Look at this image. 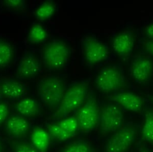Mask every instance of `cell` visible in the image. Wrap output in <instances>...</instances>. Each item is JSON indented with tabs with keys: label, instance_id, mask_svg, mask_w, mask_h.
Masks as SVG:
<instances>
[{
	"label": "cell",
	"instance_id": "1",
	"mask_svg": "<svg viewBox=\"0 0 153 152\" xmlns=\"http://www.w3.org/2000/svg\"><path fill=\"white\" fill-rule=\"evenodd\" d=\"M89 82L88 79L75 82L70 86L65 91L59 107L49 119L53 121L62 119L78 109L87 97Z\"/></svg>",
	"mask_w": 153,
	"mask_h": 152
},
{
	"label": "cell",
	"instance_id": "2",
	"mask_svg": "<svg viewBox=\"0 0 153 152\" xmlns=\"http://www.w3.org/2000/svg\"><path fill=\"white\" fill-rule=\"evenodd\" d=\"M39 95L47 107L56 111L65 93V85L60 77L50 76L40 81L38 86Z\"/></svg>",
	"mask_w": 153,
	"mask_h": 152
},
{
	"label": "cell",
	"instance_id": "3",
	"mask_svg": "<svg viewBox=\"0 0 153 152\" xmlns=\"http://www.w3.org/2000/svg\"><path fill=\"white\" fill-rule=\"evenodd\" d=\"M86 99L83 106L79 108L75 114L78 129L83 133H88L94 129L100 122V117L96 94L90 91Z\"/></svg>",
	"mask_w": 153,
	"mask_h": 152
},
{
	"label": "cell",
	"instance_id": "4",
	"mask_svg": "<svg viewBox=\"0 0 153 152\" xmlns=\"http://www.w3.org/2000/svg\"><path fill=\"white\" fill-rule=\"evenodd\" d=\"M95 84L98 89L106 93L125 89L129 87L121 70L114 66L106 67L101 70L96 77Z\"/></svg>",
	"mask_w": 153,
	"mask_h": 152
},
{
	"label": "cell",
	"instance_id": "5",
	"mask_svg": "<svg viewBox=\"0 0 153 152\" xmlns=\"http://www.w3.org/2000/svg\"><path fill=\"white\" fill-rule=\"evenodd\" d=\"M42 53L45 66L51 70H57L62 68L66 64L71 50L65 42L53 40L44 46Z\"/></svg>",
	"mask_w": 153,
	"mask_h": 152
},
{
	"label": "cell",
	"instance_id": "6",
	"mask_svg": "<svg viewBox=\"0 0 153 152\" xmlns=\"http://www.w3.org/2000/svg\"><path fill=\"white\" fill-rule=\"evenodd\" d=\"M123 120V112L119 105L115 103L104 105L100 110V135L104 136L120 129Z\"/></svg>",
	"mask_w": 153,
	"mask_h": 152
},
{
	"label": "cell",
	"instance_id": "7",
	"mask_svg": "<svg viewBox=\"0 0 153 152\" xmlns=\"http://www.w3.org/2000/svg\"><path fill=\"white\" fill-rule=\"evenodd\" d=\"M137 127L129 124L118 129L108 140L105 152H126L135 140Z\"/></svg>",
	"mask_w": 153,
	"mask_h": 152
},
{
	"label": "cell",
	"instance_id": "8",
	"mask_svg": "<svg viewBox=\"0 0 153 152\" xmlns=\"http://www.w3.org/2000/svg\"><path fill=\"white\" fill-rule=\"evenodd\" d=\"M83 47L86 61L89 66L96 65L108 58V48L92 36L84 39Z\"/></svg>",
	"mask_w": 153,
	"mask_h": 152
},
{
	"label": "cell",
	"instance_id": "9",
	"mask_svg": "<svg viewBox=\"0 0 153 152\" xmlns=\"http://www.w3.org/2000/svg\"><path fill=\"white\" fill-rule=\"evenodd\" d=\"M135 40V35L130 31L122 32L112 39L113 50L122 61L126 63L129 60L134 48Z\"/></svg>",
	"mask_w": 153,
	"mask_h": 152
},
{
	"label": "cell",
	"instance_id": "10",
	"mask_svg": "<svg viewBox=\"0 0 153 152\" xmlns=\"http://www.w3.org/2000/svg\"><path fill=\"white\" fill-rule=\"evenodd\" d=\"M130 71L132 76L137 82L146 84L153 74V61L148 56L139 55L132 62Z\"/></svg>",
	"mask_w": 153,
	"mask_h": 152
},
{
	"label": "cell",
	"instance_id": "11",
	"mask_svg": "<svg viewBox=\"0 0 153 152\" xmlns=\"http://www.w3.org/2000/svg\"><path fill=\"white\" fill-rule=\"evenodd\" d=\"M41 65L34 54L27 52L22 58L16 73L19 79H27L34 77L40 71Z\"/></svg>",
	"mask_w": 153,
	"mask_h": 152
},
{
	"label": "cell",
	"instance_id": "12",
	"mask_svg": "<svg viewBox=\"0 0 153 152\" xmlns=\"http://www.w3.org/2000/svg\"><path fill=\"white\" fill-rule=\"evenodd\" d=\"M107 98L128 110L136 112H140L144 103L143 99L132 93H119L109 95Z\"/></svg>",
	"mask_w": 153,
	"mask_h": 152
},
{
	"label": "cell",
	"instance_id": "13",
	"mask_svg": "<svg viewBox=\"0 0 153 152\" xmlns=\"http://www.w3.org/2000/svg\"><path fill=\"white\" fill-rule=\"evenodd\" d=\"M26 91V86L19 81L5 77L0 79V94L5 97L20 98Z\"/></svg>",
	"mask_w": 153,
	"mask_h": 152
},
{
	"label": "cell",
	"instance_id": "14",
	"mask_svg": "<svg viewBox=\"0 0 153 152\" xmlns=\"http://www.w3.org/2000/svg\"><path fill=\"white\" fill-rule=\"evenodd\" d=\"M6 131L15 138H23L26 136L30 129L29 123L24 118L18 115L12 116L6 122Z\"/></svg>",
	"mask_w": 153,
	"mask_h": 152
},
{
	"label": "cell",
	"instance_id": "15",
	"mask_svg": "<svg viewBox=\"0 0 153 152\" xmlns=\"http://www.w3.org/2000/svg\"><path fill=\"white\" fill-rule=\"evenodd\" d=\"M16 111L28 117H34L38 115L42 112L40 105L35 100L31 98H25L14 105Z\"/></svg>",
	"mask_w": 153,
	"mask_h": 152
},
{
	"label": "cell",
	"instance_id": "16",
	"mask_svg": "<svg viewBox=\"0 0 153 152\" xmlns=\"http://www.w3.org/2000/svg\"><path fill=\"white\" fill-rule=\"evenodd\" d=\"M33 145L39 152H47L50 142V135L42 128L36 127L31 134Z\"/></svg>",
	"mask_w": 153,
	"mask_h": 152
},
{
	"label": "cell",
	"instance_id": "17",
	"mask_svg": "<svg viewBox=\"0 0 153 152\" xmlns=\"http://www.w3.org/2000/svg\"><path fill=\"white\" fill-rule=\"evenodd\" d=\"M46 127L47 128L50 136L55 140L60 142L65 141L71 137H73L76 134V132L71 133L66 131L58 126L56 123H47Z\"/></svg>",
	"mask_w": 153,
	"mask_h": 152
},
{
	"label": "cell",
	"instance_id": "18",
	"mask_svg": "<svg viewBox=\"0 0 153 152\" xmlns=\"http://www.w3.org/2000/svg\"><path fill=\"white\" fill-rule=\"evenodd\" d=\"M145 121L141 133V140L147 141L153 145V109L144 112Z\"/></svg>",
	"mask_w": 153,
	"mask_h": 152
},
{
	"label": "cell",
	"instance_id": "19",
	"mask_svg": "<svg viewBox=\"0 0 153 152\" xmlns=\"http://www.w3.org/2000/svg\"><path fill=\"white\" fill-rule=\"evenodd\" d=\"M14 56L12 46L5 40L0 39V69H3L10 64Z\"/></svg>",
	"mask_w": 153,
	"mask_h": 152
},
{
	"label": "cell",
	"instance_id": "20",
	"mask_svg": "<svg viewBox=\"0 0 153 152\" xmlns=\"http://www.w3.org/2000/svg\"><path fill=\"white\" fill-rule=\"evenodd\" d=\"M56 10V5L51 1H45L35 11V16L40 21L49 19L54 14Z\"/></svg>",
	"mask_w": 153,
	"mask_h": 152
},
{
	"label": "cell",
	"instance_id": "21",
	"mask_svg": "<svg viewBox=\"0 0 153 152\" xmlns=\"http://www.w3.org/2000/svg\"><path fill=\"white\" fill-rule=\"evenodd\" d=\"M47 37V32L44 27L39 24H35L30 30L28 40L32 44H37L45 40Z\"/></svg>",
	"mask_w": 153,
	"mask_h": 152
},
{
	"label": "cell",
	"instance_id": "22",
	"mask_svg": "<svg viewBox=\"0 0 153 152\" xmlns=\"http://www.w3.org/2000/svg\"><path fill=\"white\" fill-rule=\"evenodd\" d=\"M61 152H95L93 147L84 140H78L67 145Z\"/></svg>",
	"mask_w": 153,
	"mask_h": 152
},
{
	"label": "cell",
	"instance_id": "23",
	"mask_svg": "<svg viewBox=\"0 0 153 152\" xmlns=\"http://www.w3.org/2000/svg\"><path fill=\"white\" fill-rule=\"evenodd\" d=\"M8 143L14 152H39L34 145L26 142L9 140Z\"/></svg>",
	"mask_w": 153,
	"mask_h": 152
},
{
	"label": "cell",
	"instance_id": "24",
	"mask_svg": "<svg viewBox=\"0 0 153 152\" xmlns=\"http://www.w3.org/2000/svg\"><path fill=\"white\" fill-rule=\"evenodd\" d=\"M61 128L71 133H76L78 129V123L75 116L71 117L56 122Z\"/></svg>",
	"mask_w": 153,
	"mask_h": 152
},
{
	"label": "cell",
	"instance_id": "25",
	"mask_svg": "<svg viewBox=\"0 0 153 152\" xmlns=\"http://www.w3.org/2000/svg\"><path fill=\"white\" fill-rule=\"evenodd\" d=\"M2 4L8 8L18 11H24L26 8L25 2L22 0H5L2 1Z\"/></svg>",
	"mask_w": 153,
	"mask_h": 152
},
{
	"label": "cell",
	"instance_id": "26",
	"mask_svg": "<svg viewBox=\"0 0 153 152\" xmlns=\"http://www.w3.org/2000/svg\"><path fill=\"white\" fill-rule=\"evenodd\" d=\"M9 114V108L6 103H0V124L5 121Z\"/></svg>",
	"mask_w": 153,
	"mask_h": 152
},
{
	"label": "cell",
	"instance_id": "27",
	"mask_svg": "<svg viewBox=\"0 0 153 152\" xmlns=\"http://www.w3.org/2000/svg\"><path fill=\"white\" fill-rule=\"evenodd\" d=\"M142 44L144 50L153 56V40H144L142 41Z\"/></svg>",
	"mask_w": 153,
	"mask_h": 152
},
{
	"label": "cell",
	"instance_id": "28",
	"mask_svg": "<svg viewBox=\"0 0 153 152\" xmlns=\"http://www.w3.org/2000/svg\"><path fill=\"white\" fill-rule=\"evenodd\" d=\"M144 33L151 40H153V23L145 28Z\"/></svg>",
	"mask_w": 153,
	"mask_h": 152
},
{
	"label": "cell",
	"instance_id": "29",
	"mask_svg": "<svg viewBox=\"0 0 153 152\" xmlns=\"http://www.w3.org/2000/svg\"><path fill=\"white\" fill-rule=\"evenodd\" d=\"M139 150L140 152H150L146 147L143 145H139Z\"/></svg>",
	"mask_w": 153,
	"mask_h": 152
},
{
	"label": "cell",
	"instance_id": "30",
	"mask_svg": "<svg viewBox=\"0 0 153 152\" xmlns=\"http://www.w3.org/2000/svg\"><path fill=\"white\" fill-rule=\"evenodd\" d=\"M147 97H148V98L149 100H151L152 102H153V96H152V95H147Z\"/></svg>",
	"mask_w": 153,
	"mask_h": 152
},
{
	"label": "cell",
	"instance_id": "31",
	"mask_svg": "<svg viewBox=\"0 0 153 152\" xmlns=\"http://www.w3.org/2000/svg\"><path fill=\"white\" fill-rule=\"evenodd\" d=\"M1 149H2V147H1V142H0V152L1 151Z\"/></svg>",
	"mask_w": 153,
	"mask_h": 152
}]
</instances>
